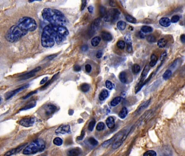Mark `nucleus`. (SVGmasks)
<instances>
[{
	"label": "nucleus",
	"mask_w": 185,
	"mask_h": 156,
	"mask_svg": "<svg viewBox=\"0 0 185 156\" xmlns=\"http://www.w3.org/2000/svg\"><path fill=\"white\" fill-rule=\"evenodd\" d=\"M38 28L36 20L30 17H23L12 26L7 31L5 38L7 40L11 43L19 40L28 32H34Z\"/></svg>",
	"instance_id": "f257e3e1"
},
{
	"label": "nucleus",
	"mask_w": 185,
	"mask_h": 156,
	"mask_svg": "<svg viewBox=\"0 0 185 156\" xmlns=\"http://www.w3.org/2000/svg\"><path fill=\"white\" fill-rule=\"evenodd\" d=\"M69 32L65 26L49 24L44 28L41 42L42 47L51 48L55 42L60 44L65 41Z\"/></svg>",
	"instance_id": "f03ea898"
},
{
	"label": "nucleus",
	"mask_w": 185,
	"mask_h": 156,
	"mask_svg": "<svg viewBox=\"0 0 185 156\" xmlns=\"http://www.w3.org/2000/svg\"><path fill=\"white\" fill-rule=\"evenodd\" d=\"M43 19L50 24L57 26H65L68 22L64 14L58 10L45 8L42 10Z\"/></svg>",
	"instance_id": "7ed1b4c3"
},
{
	"label": "nucleus",
	"mask_w": 185,
	"mask_h": 156,
	"mask_svg": "<svg viewBox=\"0 0 185 156\" xmlns=\"http://www.w3.org/2000/svg\"><path fill=\"white\" fill-rule=\"evenodd\" d=\"M45 142L44 140L36 139L26 146L23 150V154L25 155H33L43 151L45 149Z\"/></svg>",
	"instance_id": "20e7f679"
},
{
	"label": "nucleus",
	"mask_w": 185,
	"mask_h": 156,
	"mask_svg": "<svg viewBox=\"0 0 185 156\" xmlns=\"http://www.w3.org/2000/svg\"><path fill=\"white\" fill-rule=\"evenodd\" d=\"M120 15V12L117 9L109 10V11L107 12V14L104 17V20L107 22H115L118 19Z\"/></svg>",
	"instance_id": "39448f33"
},
{
	"label": "nucleus",
	"mask_w": 185,
	"mask_h": 156,
	"mask_svg": "<svg viewBox=\"0 0 185 156\" xmlns=\"http://www.w3.org/2000/svg\"><path fill=\"white\" fill-rule=\"evenodd\" d=\"M150 70V66L149 65H147L143 69V71L142 72L141 75L140 77V80L139 83L135 87V91H136V93L137 92H139V91L141 90V88L143 87V85L145 84L144 83V80L146 78L147 76L148 75V73H149Z\"/></svg>",
	"instance_id": "423d86ee"
},
{
	"label": "nucleus",
	"mask_w": 185,
	"mask_h": 156,
	"mask_svg": "<svg viewBox=\"0 0 185 156\" xmlns=\"http://www.w3.org/2000/svg\"><path fill=\"white\" fill-rule=\"evenodd\" d=\"M101 18H97L96 20H94L92 23L91 26H90L89 29V34L90 36L94 35V33L96 32L98 29L99 28V27L101 24Z\"/></svg>",
	"instance_id": "0eeeda50"
},
{
	"label": "nucleus",
	"mask_w": 185,
	"mask_h": 156,
	"mask_svg": "<svg viewBox=\"0 0 185 156\" xmlns=\"http://www.w3.org/2000/svg\"><path fill=\"white\" fill-rule=\"evenodd\" d=\"M36 119L33 117H27L22 118L21 120H20V125L22 126L28 127L33 126L35 123Z\"/></svg>",
	"instance_id": "6e6552de"
},
{
	"label": "nucleus",
	"mask_w": 185,
	"mask_h": 156,
	"mask_svg": "<svg viewBox=\"0 0 185 156\" xmlns=\"http://www.w3.org/2000/svg\"><path fill=\"white\" fill-rule=\"evenodd\" d=\"M57 110V107L53 104H47L44 107V114L46 116H49Z\"/></svg>",
	"instance_id": "1a4fd4ad"
},
{
	"label": "nucleus",
	"mask_w": 185,
	"mask_h": 156,
	"mask_svg": "<svg viewBox=\"0 0 185 156\" xmlns=\"http://www.w3.org/2000/svg\"><path fill=\"white\" fill-rule=\"evenodd\" d=\"M29 86V84H25V85H23V86H21V87H20L19 88H17V89H16V90H14V91H10L9 92H8V93L6 94V100H8V99H9L10 98H11L13 97L15 94H16V93H19L20 91H22L23 90H24V89H25L26 88L28 87Z\"/></svg>",
	"instance_id": "9d476101"
},
{
	"label": "nucleus",
	"mask_w": 185,
	"mask_h": 156,
	"mask_svg": "<svg viewBox=\"0 0 185 156\" xmlns=\"http://www.w3.org/2000/svg\"><path fill=\"white\" fill-rule=\"evenodd\" d=\"M27 144H28L27 143H25V144H23L22 145L18 146V147H17L14 149L11 150L7 152L4 155V156H12V155H15V154H16L17 153L19 152L20 151H21L23 149H25V148L26 147L27 145Z\"/></svg>",
	"instance_id": "9b49d317"
},
{
	"label": "nucleus",
	"mask_w": 185,
	"mask_h": 156,
	"mask_svg": "<svg viewBox=\"0 0 185 156\" xmlns=\"http://www.w3.org/2000/svg\"><path fill=\"white\" fill-rule=\"evenodd\" d=\"M70 126L69 125H62L55 130L57 134H65L70 132Z\"/></svg>",
	"instance_id": "f8f14e48"
},
{
	"label": "nucleus",
	"mask_w": 185,
	"mask_h": 156,
	"mask_svg": "<svg viewBox=\"0 0 185 156\" xmlns=\"http://www.w3.org/2000/svg\"><path fill=\"white\" fill-rule=\"evenodd\" d=\"M40 69H41V67H38L33 69L32 71L29 72L26 74H23L20 75V77H22L21 80H26V79H28L29 78H32L36 75V73L40 70Z\"/></svg>",
	"instance_id": "ddd939ff"
},
{
	"label": "nucleus",
	"mask_w": 185,
	"mask_h": 156,
	"mask_svg": "<svg viewBox=\"0 0 185 156\" xmlns=\"http://www.w3.org/2000/svg\"><path fill=\"white\" fill-rule=\"evenodd\" d=\"M82 150L79 147H75L69 150L67 152V156H81Z\"/></svg>",
	"instance_id": "4468645a"
},
{
	"label": "nucleus",
	"mask_w": 185,
	"mask_h": 156,
	"mask_svg": "<svg viewBox=\"0 0 185 156\" xmlns=\"http://www.w3.org/2000/svg\"><path fill=\"white\" fill-rule=\"evenodd\" d=\"M160 25L164 27H168L170 24L171 21L169 18L167 17H163L159 20Z\"/></svg>",
	"instance_id": "2eb2a0df"
},
{
	"label": "nucleus",
	"mask_w": 185,
	"mask_h": 156,
	"mask_svg": "<svg viewBox=\"0 0 185 156\" xmlns=\"http://www.w3.org/2000/svg\"><path fill=\"white\" fill-rule=\"evenodd\" d=\"M102 39L105 41H110L112 39V36L110 32L103 31L101 33Z\"/></svg>",
	"instance_id": "dca6fc26"
},
{
	"label": "nucleus",
	"mask_w": 185,
	"mask_h": 156,
	"mask_svg": "<svg viewBox=\"0 0 185 156\" xmlns=\"http://www.w3.org/2000/svg\"><path fill=\"white\" fill-rule=\"evenodd\" d=\"M106 124L109 129H113L115 124L114 118L112 117H108L106 120Z\"/></svg>",
	"instance_id": "f3484780"
},
{
	"label": "nucleus",
	"mask_w": 185,
	"mask_h": 156,
	"mask_svg": "<svg viewBox=\"0 0 185 156\" xmlns=\"http://www.w3.org/2000/svg\"><path fill=\"white\" fill-rule=\"evenodd\" d=\"M150 101H151V100L150 99H149V100H147L146 101H145V102H144L143 103L141 104V105H140V106L138 107V108H137V110L136 111V113H140L141 111H142V110H144L146 108L148 107L150 103Z\"/></svg>",
	"instance_id": "a211bd4d"
},
{
	"label": "nucleus",
	"mask_w": 185,
	"mask_h": 156,
	"mask_svg": "<svg viewBox=\"0 0 185 156\" xmlns=\"http://www.w3.org/2000/svg\"><path fill=\"white\" fill-rule=\"evenodd\" d=\"M109 97V92L106 90H103L101 91L100 94L99 95V99L101 101L105 100Z\"/></svg>",
	"instance_id": "6ab92c4d"
},
{
	"label": "nucleus",
	"mask_w": 185,
	"mask_h": 156,
	"mask_svg": "<svg viewBox=\"0 0 185 156\" xmlns=\"http://www.w3.org/2000/svg\"><path fill=\"white\" fill-rule=\"evenodd\" d=\"M126 137V136H123L122 138H121L120 139L117 140L116 142H114L113 145H112V148L116 149L118 148L119 147H120L122 145V144H123V142L124 140L125 139Z\"/></svg>",
	"instance_id": "aec40b11"
},
{
	"label": "nucleus",
	"mask_w": 185,
	"mask_h": 156,
	"mask_svg": "<svg viewBox=\"0 0 185 156\" xmlns=\"http://www.w3.org/2000/svg\"><path fill=\"white\" fill-rule=\"evenodd\" d=\"M128 113V110L126 107H124L122 108L120 113H119V117L121 119H124L126 117H127V114Z\"/></svg>",
	"instance_id": "412c9836"
},
{
	"label": "nucleus",
	"mask_w": 185,
	"mask_h": 156,
	"mask_svg": "<svg viewBox=\"0 0 185 156\" xmlns=\"http://www.w3.org/2000/svg\"><path fill=\"white\" fill-rule=\"evenodd\" d=\"M119 79L120 82L123 84H126L127 82V74L125 72H122L119 75Z\"/></svg>",
	"instance_id": "4be33fe9"
},
{
	"label": "nucleus",
	"mask_w": 185,
	"mask_h": 156,
	"mask_svg": "<svg viewBox=\"0 0 185 156\" xmlns=\"http://www.w3.org/2000/svg\"><path fill=\"white\" fill-rule=\"evenodd\" d=\"M101 41V38L99 36H96L92 39L91 41V45L93 47H96L100 43Z\"/></svg>",
	"instance_id": "5701e85b"
},
{
	"label": "nucleus",
	"mask_w": 185,
	"mask_h": 156,
	"mask_svg": "<svg viewBox=\"0 0 185 156\" xmlns=\"http://www.w3.org/2000/svg\"><path fill=\"white\" fill-rule=\"evenodd\" d=\"M157 58L156 56V55H155L154 54H153L152 55H151V57H150V61L149 62V65L150 66V67H154V66H155L157 62Z\"/></svg>",
	"instance_id": "b1692460"
},
{
	"label": "nucleus",
	"mask_w": 185,
	"mask_h": 156,
	"mask_svg": "<svg viewBox=\"0 0 185 156\" xmlns=\"http://www.w3.org/2000/svg\"><path fill=\"white\" fill-rule=\"evenodd\" d=\"M122 101V98L120 97H117L115 98L112 100L111 101L110 105L111 106L115 107L120 104Z\"/></svg>",
	"instance_id": "393cba45"
},
{
	"label": "nucleus",
	"mask_w": 185,
	"mask_h": 156,
	"mask_svg": "<svg viewBox=\"0 0 185 156\" xmlns=\"http://www.w3.org/2000/svg\"><path fill=\"white\" fill-rule=\"evenodd\" d=\"M167 43V41L165 39H160L157 42V46L159 48H164Z\"/></svg>",
	"instance_id": "a878e982"
},
{
	"label": "nucleus",
	"mask_w": 185,
	"mask_h": 156,
	"mask_svg": "<svg viewBox=\"0 0 185 156\" xmlns=\"http://www.w3.org/2000/svg\"><path fill=\"white\" fill-rule=\"evenodd\" d=\"M126 23L124 22L123 21H120L119 22H118L117 23V27L118 29L120 30H124L126 29Z\"/></svg>",
	"instance_id": "bb28decb"
},
{
	"label": "nucleus",
	"mask_w": 185,
	"mask_h": 156,
	"mask_svg": "<svg viewBox=\"0 0 185 156\" xmlns=\"http://www.w3.org/2000/svg\"><path fill=\"white\" fill-rule=\"evenodd\" d=\"M116 136H114L113 138H111L110 139L107 140V141L104 142V143L102 144V146L103 147H107V146H109V145H110L111 143H113L114 141L116 140Z\"/></svg>",
	"instance_id": "cd10ccee"
},
{
	"label": "nucleus",
	"mask_w": 185,
	"mask_h": 156,
	"mask_svg": "<svg viewBox=\"0 0 185 156\" xmlns=\"http://www.w3.org/2000/svg\"><path fill=\"white\" fill-rule=\"evenodd\" d=\"M172 74V72L170 69H168L165 71L163 75V78L164 80L168 79Z\"/></svg>",
	"instance_id": "c85d7f7f"
},
{
	"label": "nucleus",
	"mask_w": 185,
	"mask_h": 156,
	"mask_svg": "<svg viewBox=\"0 0 185 156\" xmlns=\"http://www.w3.org/2000/svg\"><path fill=\"white\" fill-rule=\"evenodd\" d=\"M153 31V28L149 26H144L141 28V32L144 33H148Z\"/></svg>",
	"instance_id": "c756f323"
},
{
	"label": "nucleus",
	"mask_w": 185,
	"mask_h": 156,
	"mask_svg": "<svg viewBox=\"0 0 185 156\" xmlns=\"http://www.w3.org/2000/svg\"><path fill=\"white\" fill-rule=\"evenodd\" d=\"M141 70L140 66L138 64H134L132 67V71L134 74L139 73Z\"/></svg>",
	"instance_id": "7c9ffc66"
},
{
	"label": "nucleus",
	"mask_w": 185,
	"mask_h": 156,
	"mask_svg": "<svg viewBox=\"0 0 185 156\" xmlns=\"http://www.w3.org/2000/svg\"><path fill=\"white\" fill-rule=\"evenodd\" d=\"M62 143H63L62 140L60 138H59V137H57V138H55L53 140L54 144H55V145H57V146L62 145Z\"/></svg>",
	"instance_id": "2f4dec72"
},
{
	"label": "nucleus",
	"mask_w": 185,
	"mask_h": 156,
	"mask_svg": "<svg viewBox=\"0 0 185 156\" xmlns=\"http://www.w3.org/2000/svg\"><path fill=\"white\" fill-rule=\"evenodd\" d=\"M126 19L127 20L128 22L132 23H135L136 22L137 20L135 17H133L132 16H131L130 15H126Z\"/></svg>",
	"instance_id": "473e14b6"
},
{
	"label": "nucleus",
	"mask_w": 185,
	"mask_h": 156,
	"mask_svg": "<svg viewBox=\"0 0 185 156\" xmlns=\"http://www.w3.org/2000/svg\"><path fill=\"white\" fill-rule=\"evenodd\" d=\"M125 41L127 44V46H132V41L131 39V36L129 34H127L126 35Z\"/></svg>",
	"instance_id": "72a5a7b5"
},
{
	"label": "nucleus",
	"mask_w": 185,
	"mask_h": 156,
	"mask_svg": "<svg viewBox=\"0 0 185 156\" xmlns=\"http://www.w3.org/2000/svg\"><path fill=\"white\" fill-rule=\"evenodd\" d=\"M143 156H157V153L153 150H149L144 153Z\"/></svg>",
	"instance_id": "f704fd0d"
},
{
	"label": "nucleus",
	"mask_w": 185,
	"mask_h": 156,
	"mask_svg": "<svg viewBox=\"0 0 185 156\" xmlns=\"http://www.w3.org/2000/svg\"><path fill=\"white\" fill-rule=\"evenodd\" d=\"M88 142L89 143H90L91 145H93V146H96L98 144V142L97 140L96 139L94 138L93 137H90L88 139Z\"/></svg>",
	"instance_id": "c9c22d12"
},
{
	"label": "nucleus",
	"mask_w": 185,
	"mask_h": 156,
	"mask_svg": "<svg viewBox=\"0 0 185 156\" xmlns=\"http://www.w3.org/2000/svg\"><path fill=\"white\" fill-rule=\"evenodd\" d=\"M90 86L88 84H83L81 86V90L83 92H88L90 90Z\"/></svg>",
	"instance_id": "e433bc0d"
},
{
	"label": "nucleus",
	"mask_w": 185,
	"mask_h": 156,
	"mask_svg": "<svg viewBox=\"0 0 185 156\" xmlns=\"http://www.w3.org/2000/svg\"><path fill=\"white\" fill-rule=\"evenodd\" d=\"M117 46L118 48L120 49H123L126 46V42L123 40H120L117 43Z\"/></svg>",
	"instance_id": "4c0bfd02"
},
{
	"label": "nucleus",
	"mask_w": 185,
	"mask_h": 156,
	"mask_svg": "<svg viewBox=\"0 0 185 156\" xmlns=\"http://www.w3.org/2000/svg\"><path fill=\"white\" fill-rule=\"evenodd\" d=\"M95 124H96V120L94 119H92L90 121V123L89 124V126H88V130L90 131H92V130H94V126H95Z\"/></svg>",
	"instance_id": "58836bf2"
},
{
	"label": "nucleus",
	"mask_w": 185,
	"mask_h": 156,
	"mask_svg": "<svg viewBox=\"0 0 185 156\" xmlns=\"http://www.w3.org/2000/svg\"><path fill=\"white\" fill-rule=\"evenodd\" d=\"M105 85L106 87L108 90H112L114 87V84L109 80H107L105 82Z\"/></svg>",
	"instance_id": "ea45409f"
},
{
	"label": "nucleus",
	"mask_w": 185,
	"mask_h": 156,
	"mask_svg": "<svg viewBox=\"0 0 185 156\" xmlns=\"http://www.w3.org/2000/svg\"><path fill=\"white\" fill-rule=\"evenodd\" d=\"M58 74V73H57V74H56L54 75L53 76V77L52 78V79H51V80H50L49 81H47V82L45 84V85H44V86H43V87H42L41 89L42 90V89H45V88L49 86V85L51 84L52 83V82L53 81V80H54V79H55V77H56V76H57V75Z\"/></svg>",
	"instance_id": "a19ab883"
},
{
	"label": "nucleus",
	"mask_w": 185,
	"mask_h": 156,
	"mask_svg": "<svg viewBox=\"0 0 185 156\" xmlns=\"http://www.w3.org/2000/svg\"><path fill=\"white\" fill-rule=\"evenodd\" d=\"M104 128H105V124H104V123L100 122V123H99L97 125L96 130L98 131H102V130H104Z\"/></svg>",
	"instance_id": "79ce46f5"
},
{
	"label": "nucleus",
	"mask_w": 185,
	"mask_h": 156,
	"mask_svg": "<svg viewBox=\"0 0 185 156\" xmlns=\"http://www.w3.org/2000/svg\"><path fill=\"white\" fill-rule=\"evenodd\" d=\"M147 40L149 42L153 43L156 41V38L153 35H149L147 36Z\"/></svg>",
	"instance_id": "37998d69"
},
{
	"label": "nucleus",
	"mask_w": 185,
	"mask_h": 156,
	"mask_svg": "<svg viewBox=\"0 0 185 156\" xmlns=\"http://www.w3.org/2000/svg\"><path fill=\"white\" fill-rule=\"evenodd\" d=\"M99 12L101 13V16L102 17H104L106 14H107V11L105 8L103 6H101L99 7Z\"/></svg>",
	"instance_id": "c03bdc74"
},
{
	"label": "nucleus",
	"mask_w": 185,
	"mask_h": 156,
	"mask_svg": "<svg viewBox=\"0 0 185 156\" xmlns=\"http://www.w3.org/2000/svg\"><path fill=\"white\" fill-rule=\"evenodd\" d=\"M36 104L35 103H31V104H28L27 106H25L24 107H23L22 109H21L20 110H28V109H30V108H32L33 107H35L36 106Z\"/></svg>",
	"instance_id": "a18cd8bd"
},
{
	"label": "nucleus",
	"mask_w": 185,
	"mask_h": 156,
	"mask_svg": "<svg viewBox=\"0 0 185 156\" xmlns=\"http://www.w3.org/2000/svg\"><path fill=\"white\" fill-rule=\"evenodd\" d=\"M179 20H180V17L178 15H174L172 17L170 21L172 23H176L179 21Z\"/></svg>",
	"instance_id": "49530a36"
},
{
	"label": "nucleus",
	"mask_w": 185,
	"mask_h": 156,
	"mask_svg": "<svg viewBox=\"0 0 185 156\" xmlns=\"http://www.w3.org/2000/svg\"><path fill=\"white\" fill-rule=\"evenodd\" d=\"M85 71L88 73H90L92 71V67H91V65H90V64H87V65H85Z\"/></svg>",
	"instance_id": "de8ad7c7"
},
{
	"label": "nucleus",
	"mask_w": 185,
	"mask_h": 156,
	"mask_svg": "<svg viewBox=\"0 0 185 156\" xmlns=\"http://www.w3.org/2000/svg\"><path fill=\"white\" fill-rule=\"evenodd\" d=\"M167 56V53L166 52H163L160 56V61H163L166 58Z\"/></svg>",
	"instance_id": "09e8293b"
},
{
	"label": "nucleus",
	"mask_w": 185,
	"mask_h": 156,
	"mask_svg": "<svg viewBox=\"0 0 185 156\" xmlns=\"http://www.w3.org/2000/svg\"><path fill=\"white\" fill-rule=\"evenodd\" d=\"M36 92H37V91H32V92H30V93H29L27 94V95H26L25 97H24L23 98V99H27L28 98H29V97L32 96V95H33V94H36Z\"/></svg>",
	"instance_id": "8fccbe9b"
},
{
	"label": "nucleus",
	"mask_w": 185,
	"mask_h": 156,
	"mask_svg": "<svg viewBox=\"0 0 185 156\" xmlns=\"http://www.w3.org/2000/svg\"><path fill=\"white\" fill-rule=\"evenodd\" d=\"M73 69H74V71L75 72H79L81 70V66H79V65H75V66H74V67H73Z\"/></svg>",
	"instance_id": "3c124183"
},
{
	"label": "nucleus",
	"mask_w": 185,
	"mask_h": 156,
	"mask_svg": "<svg viewBox=\"0 0 185 156\" xmlns=\"http://www.w3.org/2000/svg\"><path fill=\"white\" fill-rule=\"evenodd\" d=\"M49 80V78L48 77H45V78L42 79V80L40 81V84H45Z\"/></svg>",
	"instance_id": "603ef678"
},
{
	"label": "nucleus",
	"mask_w": 185,
	"mask_h": 156,
	"mask_svg": "<svg viewBox=\"0 0 185 156\" xmlns=\"http://www.w3.org/2000/svg\"><path fill=\"white\" fill-rule=\"evenodd\" d=\"M86 3H87V1H82L81 6V11H83V10H84V9L85 7L86 4Z\"/></svg>",
	"instance_id": "864d4df0"
},
{
	"label": "nucleus",
	"mask_w": 185,
	"mask_h": 156,
	"mask_svg": "<svg viewBox=\"0 0 185 156\" xmlns=\"http://www.w3.org/2000/svg\"><path fill=\"white\" fill-rule=\"evenodd\" d=\"M102 55H103V53L102 51H98V52L97 53V54H96V58H100L102 56Z\"/></svg>",
	"instance_id": "5fc2aeb1"
},
{
	"label": "nucleus",
	"mask_w": 185,
	"mask_h": 156,
	"mask_svg": "<svg viewBox=\"0 0 185 156\" xmlns=\"http://www.w3.org/2000/svg\"><path fill=\"white\" fill-rule=\"evenodd\" d=\"M88 11L89 12V13H93L94 8V6H88Z\"/></svg>",
	"instance_id": "6e6d98bb"
},
{
	"label": "nucleus",
	"mask_w": 185,
	"mask_h": 156,
	"mask_svg": "<svg viewBox=\"0 0 185 156\" xmlns=\"http://www.w3.org/2000/svg\"><path fill=\"white\" fill-rule=\"evenodd\" d=\"M88 49V46L86 45H84L81 47V50L83 52H86Z\"/></svg>",
	"instance_id": "4d7b16f0"
},
{
	"label": "nucleus",
	"mask_w": 185,
	"mask_h": 156,
	"mask_svg": "<svg viewBox=\"0 0 185 156\" xmlns=\"http://www.w3.org/2000/svg\"><path fill=\"white\" fill-rule=\"evenodd\" d=\"M180 40L181 42L185 43V34H182L180 36Z\"/></svg>",
	"instance_id": "13d9d810"
},
{
	"label": "nucleus",
	"mask_w": 185,
	"mask_h": 156,
	"mask_svg": "<svg viewBox=\"0 0 185 156\" xmlns=\"http://www.w3.org/2000/svg\"><path fill=\"white\" fill-rule=\"evenodd\" d=\"M57 54H53V55H49V56L47 58L49 59V60H52L53 58H55V57L57 56Z\"/></svg>",
	"instance_id": "bf43d9fd"
},
{
	"label": "nucleus",
	"mask_w": 185,
	"mask_h": 156,
	"mask_svg": "<svg viewBox=\"0 0 185 156\" xmlns=\"http://www.w3.org/2000/svg\"><path fill=\"white\" fill-rule=\"evenodd\" d=\"M110 4L111 6H115V3H114V1H110Z\"/></svg>",
	"instance_id": "052dcab7"
},
{
	"label": "nucleus",
	"mask_w": 185,
	"mask_h": 156,
	"mask_svg": "<svg viewBox=\"0 0 185 156\" xmlns=\"http://www.w3.org/2000/svg\"><path fill=\"white\" fill-rule=\"evenodd\" d=\"M140 38H144V36L143 35L142 33H140Z\"/></svg>",
	"instance_id": "680f3d73"
},
{
	"label": "nucleus",
	"mask_w": 185,
	"mask_h": 156,
	"mask_svg": "<svg viewBox=\"0 0 185 156\" xmlns=\"http://www.w3.org/2000/svg\"><path fill=\"white\" fill-rule=\"evenodd\" d=\"M45 156V155H40V156Z\"/></svg>",
	"instance_id": "e2e57ef3"
}]
</instances>
